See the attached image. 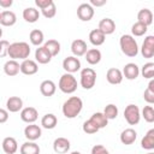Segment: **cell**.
Wrapping results in <instances>:
<instances>
[{
	"mask_svg": "<svg viewBox=\"0 0 154 154\" xmlns=\"http://www.w3.org/2000/svg\"><path fill=\"white\" fill-rule=\"evenodd\" d=\"M82 108H83V101H82V99L78 97V96H71V97H69L63 103L61 111H63V114L66 118L73 119V118H76L81 113Z\"/></svg>",
	"mask_w": 154,
	"mask_h": 154,
	"instance_id": "6da1fadb",
	"label": "cell"
},
{
	"mask_svg": "<svg viewBox=\"0 0 154 154\" xmlns=\"http://www.w3.org/2000/svg\"><path fill=\"white\" fill-rule=\"evenodd\" d=\"M7 55L12 60H18V59L25 60L30 55V46H29V43H26L24 41L10 43Z\"/></svg>",
	"mask_w": 154,
	"mask_h": 154,
	"instance_id": "7a4b0ae2",
	"label": "cell"
},
{
	"mask_svg": "<svg viewBox=\"0 0 154 154\" xmlns=\"http://www.w3.org/2000/svg\"><path fill=\"white\" fill-rule=\"evenodd\" d=\"M119 46H120V49L122 52L126 55V57H130V58H134L138 54V45H137V41L129 34H125V35H122L120 38H119Z\"/></svg>",
	"mask_w": 154,
	"mask_h": 154,
	"instance_id": "3957f363",
	"label": "cell"
},
{
	"mask_svg": "<svg viewBox=\"0 0 154 154\" xmlns=\"http://www.w3.org/2000/svg\"><path fill=\"white\" fill-rule=\"evenodd\" d=\"M58 88L64 93V94H72L77 90V79L72 73H64L61 75Z\"/></svg>",
	"mask_w": 154,
	"mask_h": 154,
	"instance_id": "277c9868",
	"label": "cell"
},
{
	"mask_svg": "<svg viewBox=\"0 0 154 154\" xmlns=\"http://www.w3.org/2000/svg\"><path fill=\"white\" fill-rule=\"evenodd\" d=\"M79 77H81L79 78V83H81V87L83 89L89 90L96 83V72L91 67H84V69H82Z\"/></svg>",
	"mask_w": 154,
	"mask_h": 154,
	"instance_id": "5b68a950",
	"label": "cell"
},
{
	"mask_svg": "<svg viewBox=\"0 0 154 154\" xmlns=\"http://www.w3.org/2000/svg\"><path fill=\"white\" fill-rule=\"evenodd\" d=\"M124 118H125V120L129 125L138 124L140 119H141V111H140L138 106H136L134 103L128 105L124 109Z\"/></svg>",
	"mask_w": 154,
	"mask_h": 154,
	"instance_id": "8992f818",
	"label": "cell"
},
{
	"mask_svg": "<svg viewBox=\"0 0 154 154\" xmlns=\"http://www.w3.org/2000/svg\"><path fill=\"white\" fill-rule=\"evenodd\" d=\"M77 17L82 22H89L94 17V7L88 2L81 4L77 7Z\"/></svg>",
	"mask_w": 154,
	"mask_h": 154,
	"instance_id": "52a82bcc",
	"label": "cell"
},
{
	"mask_svg": "<svg viewBox=\"0 0 154 154\" xmlns=\"http://www.w3.org/2000/svg\"><path fill=\"white\" fill-rule=\"evenodd\" d=\"M63 69L66 73H75L81 70V61L78 58L71 55L63 60Z\"/></svg>",
	"mask_w": 154,
	"mask_h": 154,
	"instance_id": "ba28073f",
	"label": "cell"
},
{
	"mask_svg": "<svg viewBox=\"0 0 154 154\" xmlns=\"http://www.w3.org/2000/svg\"><path fill=\"white\" fill-rule=\"evenodd\" d=\"M141 54L143 55V58L150 59L154 57V36L153 35H148L141 47Z\"/></svg>",
	"mask_w": 154,
	"mask_h": 154,
	"instance_id": "9c48e42d",
	"label": "cell"
},
{
	"mask_svg": "<svg viewBox=\"0 0 154 154\" xmlns=\"http://www.w3.org/2000/svg\"><path fill=\"white\" fill-rule=\"evenodd\" d=\"M38 118V112L35 107H25V108H22L20 111V119L24 122V123H28V124H34Z\"/></svg>",
	"mask_w": 154,
	"mask_h": 154,
	"instance_id": "30bf717a",
	"label": "cell"
},
{
	"mask_svg": "<svg viewBox=\"0 0 154 154\" xmlns=\"http://www.w3.org/2000/svg\"><path fill=\"white\" fill-rule=\"evenodd\" d=\"M19 69H20V72L23 75L31 76V75H35L38 71V65H37V63L35 60L25 59L19 64Z\"/></svg>",
	"mask_w": 154,
	"mask_h": 154,
	"instance_id": "8fae6325",
	"label": "cell"
},
{
	"mask_svg": "<svg viewBox=\"0 0 154 154\" xmlns=\"http://www.w3.org/2000/svg\"><path fill=\"white\" fill-rule=\"evenodd\" d=\"M41 135H42V130L36 124H29L24 129V136H25V138L28 141L35 142L36 140H38L41 137Z\"/></svg>",
	"mask_w": 154,
	"mask_h": 154,
	"instance_id": "7c38bea8",
	"label": "cell"
},
{
	"mask_svg": "<svg viewBox=\"0 0 154 154\" xmlns=\"http://www.w3.org/2000/svg\"><path fill=\"white\" fill-rule=\"evenodd\" d=\"M123 77H125L129 81H134L140 75V67L135 64V63H128L125 64V66L123 67Z\"/></svg>",
	"mask_w": 154,
	"mask_h": 154,
	"instance_id": "4fadbf2b",
	"label": "cell"
},
{
	"mask_svg": "<svg viewBox=\"0 0 154 154\" xmlns=\"http://www.w3.org/2000/svg\"><path fill=\"white\" fill-rule=\"evenodd\" d=\"M88 51V47H87V43L82 38H77V40H73L72 43H71V52L73 54V57H82L87 53Z\"/></svg>",
	"mask_w": 154,
	"mask_h": 154,
	"instance_id": "5bb4252c",
	"label": "cell"
},
{
	"mask_svg": "<svg viewBox=\"0 0 154 154\" xmlns=\"http://www.w3.org/2000/svg\"><path fill=\"white\" fill-rule=\"evenodd\" d=\"M70 141L65 137H58L53 142V150L58 154H65L70 150Z\"/></svg>",
	"mask_w": 154,
	"mask_h": 154,
	"instance_id": "9a60e30c",
	"label": "cell"
},
{
	"mask_svg": "<svg viewBox=\"0 0 154 154\" xmlns=\"http://www.w3.org/2000/svg\"><path fill=\"white\" fill-rule=\"evenodd\" d=\"M123 73H122V71L119 70V69H117V67H111V69H108L107 70V73H106V79H107V82L109 83V84H113V85H116V84H120L122 82H123Z\"/></svg>",
	"mask_w": 154,
	"mask_h": 154,
	"instance_id": "2e32d148",
	"label": "cell"
},
{
	"mask_svg": "<svg viewBox=\"0 0 154 154\" xmlns=\"http://www.w3.org/2000/svg\"><path fill=\"white\" fill-rule=\"evenodd\" d=\"M97 29L106 36V35H111L116 30V23L113 19L111 18H102L100 22H99V26Z\"/></svg>",
	"mask_w": 154,
	"mask_h": 154,
	"instance_id": "e0dca14e",
	"label": "cell"
},
{
	"mask_svg": "<svg viewBox=\"0 0 154 154\" xmlns=\"http://www.w3.org/2000/svg\"><path fill=\"white\" fill-rule=\"evenodd\" d=\"M2 150L6 153V154H14L17 150H18V142L14 137L12 136H7L2 140Z\"/></svg>",
	"mask_w": 154,
	"mask_h": 154,
	"instance_id": "ac0fdd59",
	"label": "cell"
},
{
	"mask_svg": "<svg viewBox=\"0 0 154 154\" xmlns=\"http://www.w3.org/2000/svg\"><path fill=\"white\" fill-rule=\"evenodd\" d=\"M23 108V100L19 96H10L6 101V109L11 113H16L22 111Z\"/></svg>",
	"mask_w": 154,
	"mask_h": 154,
	"instance_id": "d6986e66",
	"label": "cell"
},
{
	"mask_svg": "<svg viewBox=\"0 0 154 154\" xmlns=\"http://www.w3.org/2000/svg\"><path fill=\"white\" fill-rule=\"evenodd\" d=\"M40 91H41V94L43 96H47V97L53 96L55 94V91H57V85H55V83L53 81L45 79L40 84Z\"/></svg>",
	"mask_w": 154,
	"mask_h": 154,
	"instance_id": "ffe728a7",
	"label": "cell"
},
{
	"mask_svg": "<svg viewBox=\"0 0 154 154\" xmlns=\"http://www.w3.org/2000/svg\"><path fill=\"white\" fill-rule=\"evenodd\" d=\"M136 138H137V132L132 128H128V129L123 130L120 134V142L125 146L132 144L136 141Z\"/></svg>",
	"mask_w": 154,
	"mask_h": 154,
	"instance_id": "44dd1931",
	"label": "cell"
},
{
	"mask_svg": "<svg viewBox=\"0 0 154 154\" xmlns=\"http://www.w3.org/2000/svg\"><path fill=\"white\" fill-rule=\"evenodd\" d=\"M52 58H53V57L51 55V53H49L43 46H40L38 48H36V51H35V59H36V63L45 65V64H48V63L52 60Z\"/></svg>",
	"mask_w": 154,
	"mask_h": 154,
	"instance_id": "7402d4cb",
	"label": "cell"
},
{
	"mask_svg": "<svg viewBox=\"0 0 154 154\" xmlns=\"http://www.w3.org/2000/svg\"><path fill=\"white\" fill-rule=\"evenodd\" d=\"M17 22V16L13 11H2L0 16V24L2 26H12Z\"/></svg>",
	"mask_w": 154,
	"mask_h": 154,
	"instance_id": "603a6c76",
	"label": "cell"
},
{
	"mask_svg": "<svg viewBox=\"0 0 154 154\" xmlns=\"http://www.w3.org/2000/svg\"><path fill=\"white\" fill-rule=\"evenodd\" d=\"M84 55H85L87 63L90 64V65L99 64L101 61V58H102V54H101V52L97 48H90V49H88Z\"/></svg>",
	"mask_w": 154,
	"mask_h": 154,
	"instance_id": "cb8c5ba5",
	"label": "cell"
},
{
	"mask_svg": "<svg viewBox=\"0 0 154 154\" xmlns=\"http://www.w3.org/2000/svg\"><path fill=\"white\" fill-rule=\"evenodd\" d=\"M4 72H5L7 76H10V77L18 75V73L20 72L19 63H18L17 60H12V59L7 60V61L4 64Z\"/></svg>",
	"mask_w": 154,
	"mask_h": 154,
	"instance_id": "d4e9b609",
	"label": "cell"
},
{
	"mask_svg": "<svg viewBox=\"0 0 154 154\" xmlns=\"http://www.w3.org/2000/svg\"><path fill=\"white\" fill-rule=\"evenodd\" d=\"M137 22L144 24L146 26H149L153 23V13L149 8H142L137 13Z\"/></svg>",
	"mask_w": 154,
	"mask_h": 154,
	"instance_id": "484cf974",
	"label": "cell"
},
{
	"mask_svg": "<svg viewBox=\"0 0 154 154\" xmlns=\"http://www.w3.org/2000/svg\"><path fill=\"white\" fill-rule=\"evenodd\" d=\"M89 120H90V122H91L99 130L106 128L107 124H108V119L103 116L102 112H95V113L89 118Z\"/></svg>",
	"mask_w": 154,
	"mask_h": 154,
	"instance_id": "4316f807",
	"label": "cell"
},
{
	"mask_svg": "<svg viewBox=\"0 0 154 154\" xmlns=\"http://www.w3.org/2000/svg\"><path fill=\"white\" fill-rule=\"evenodd\" d=\"M141 147L146 150H153L154 149V129L148 130L147 134L142 137Z\"/></svg>",
	"mask_w": 154,
	"mask_h": 154,
	"instance_id": "83f0119b",
	"label": "cell"
},
{
	"mask_svg": "<svg viewBox=\"0 0 154 154\" xmlns=\"http://www.w3.org/2000/svg\"><path fill=\"white\" fill-rule=\"evenodd\" d=\"M57 124H58V118L53 113H47L41 119V126L47 129V130L54 129L57 126Z\"/></svg>",
	"mask_w": 154,
	"mask_h": 154,
	"instance_id": "f1b7e54d",
	"label": "cell"
},
{
	"mask_svg": "<svg viewBox=\"0 0 154 154\" xmlns=\"http://www.w3.org/2000/svg\"><path fill=\"white\" fill-rule=\"evenodd\" d=\"M20 154H40V147L32 141H26L20 146Z\"/></svg>",
	"mask_w": 154,
	"mask_h": 154,
	"instance_id": "f546056e",
	"label": "cell"
},
{
	"mask_svg": "<svg viewBox=\"0 0 154 154\" xmlns=\"http://www.w3.org/2000/svg\"><path fill=\"white\" fill-rule=\"evenodd\" d=\"M23 18L28 23H35L40 18V12L35 7H26L23 10Z\"/></svg>",
	"mask_w": 154,
	"mask_h": 154,
	"instance_id": "4dcf8cb0",
	"label": "cell"
},
{
	"mask_svg": "<svg viewBox=\"0 0 154 154\" xmlns=\"http://www.w3.org/2000/svg\"><path fill=\"white\" fill-rule=\"evenodd\" d=\"M105 40H106V36L99 29H93L89 32V41L94 46H101V45H103Z\"/></svg>",
	"mask_w": 154,
	"mask_h": 154,
	"instance_id": "1f68e13d",
	"label": "cell"
},
{
	"mask_svg": "<svg viewBox=\"0 0 154 154\" xmlns=\"http://www.w3.org/2000/svg\"><path fill=\"white\" fill-rule=\"evenodd\" d=\"M43 38H45L43 32L40 29H34L29 34V40H30L31 45H34V46H38L40 47L43 43Z\"/></svg>",
	"mask_w": 154,
	"mask_h": 154,
	"instance_id": "d6a6232c",
	"label": "cell"
},
{
	"mask_svg": "<svg viewBox=\"0 0 154 154\" xmlns=\"http://www.w3.org/2000/svg\"><path fill=\"white\" fill-rule=\"evenodd\" d=\"M43 47L51 53L52 57L58 55L59 52H60V43H59L57 40H54V38H51V40L46 41L45 45H43Z\"/></svg>",
	"mask_w": 154,
	"mask_h": 154,
	"instance_id": "836d02e7",
	"label": "cell"
},
{
	"mask_svg": "<svg viewBox=\"0 0 154 154\" xmlns=\"http://www.w3.org/2000/svg\"><path fill=\"white\" fill-rule=\"evenodd\" d=\"M143 99L149 105L154 103V79H150L149 81L148 87H147V89L143 93Z\"/></svg>",
	"mask_w": 154,
	"mask_h": 154,
	"instance_id": "e575fe53",
	"label": "cell"
},
{
	"mask_svg": "<svg viewBox=\"0 0 154 154\" xmlns=\"http://www.w3.org/2000/svg\"><path fill=\"white\" fill-rule=\"evenodd\" d=\"M147 30H148V26H146L144 24H142V23H138V22H136V23H134L132 24V26H131V36L134 37V36H143L146 32H147Z\"/></svg>",
	"mask_w": 154,
	"mask_h": 154,
	"instance_id": "d590c367",
	"label": "cell"
},
{
	"mask_svg": "<svg viewBox=\"0 0 154 154\" xmlns=\"http://www.w3.org/2000/svg\"><path fill=\"white\" fill-rule=\"evenodd\" d=\"M102 113H103V116H105L108 120L116 119L117 116H118V107H117L114 103H108V105L105 107V109H103Z\"/></svg>",
	"mask_w": 154,
	"mask_h": 154,
	"instance_id": "8d00e7d4",
	"label": "cell"
},
{
	"mask_svg": "<svg viewBox=\"0 0 154 154\" xmlns=\"http://www.w3.org/2000/svg\"><path fill=\"white\" fill-rule=\"evenodd\" d=\"M140 73H141L144 78L153 79V76H154V63H150V61H149V63H146V64L142 66Z\"/></svg>",
	"mask_w": 154,
	"mask_h": 154,
	"instance_id": "74e56055",
	"label": "cell"
},
{
	"mask_svg": "<svg viewBox=\"0 0 154 154\" xmlns=\"http://www.w3.org/2000/svg\"><path fill=\"white\" fill-rule=\"evenodd\" d=\"M141 117H143L147 123H153L154 122V108H153V106H150V105L144 106L143 109H142Z\"/></svg>",
	"mask_w": 154,
	"mask_h": 154,
	"instance_id": "f35d334b",
	"label": "cell"
},
{
	"mask_svg": "<svg viewBox=\"0 0 154 154\" xmlns=\"http://www.w3.org/2000/svg\"><path fill=\"white\" fill-rule=\"evenodd\" d=\"M41 13L43 14L45 18H53L57 13V6H55L54 1L51 5H48L47 7H45L43 10H41Z\"/></svg>",
	"mask_w": 154,
	"mask_h": 154,
	"instance_id": "ab89813d",
	"label": "cell"
},
{
	"mask_svg": "<svg viewBox=\"0 0 154 154\" xmlns=\"http://www.w3.org/2000/svg\"><path fill=\"white\" fill-rule=\"evenodd\" d=\"M82 130L85 132V134H88V135H93V134H96L97 131H99V129L88 119V120H85L84 123H83V125H82Z\"/></svg>",
	"mask_w": 154,
	"mask_h": 154,
	"instance_id": "60d3db41",
	"label": "cell"
},
{
	"mask_svg": "<svg viewBox=\"0 0 154 154\" xmlns=\"http://www.w3.org/2000/svg\"><path fill=\"white\" fill-rule=\"evenodd\" d=\"M8 47H10V42L7 40H0V58L7 55Z\"/></svg>",
	"mask_w": 154,
	"mask_h": 154,
	"instance_id": "b9f144b4",
	"label": "cell"
},
{
	"mask_svg": "<svg viewBox=\"0 0 154 154\" xmlns=\"http://www.w3.org/2000/svg\"><path fill=\"white\" fill-rule=\"evenodd\" d=\"M91 154H109V152L102 144H95L91 148Z\"/></svg>",
	"mask_w": 154,
	"mask_h": 154,
	"instance_id": "7bdbcfd3",
	"label": "cell"
},
{
	"mask_svg": "<svg viewBox=\"0 0 154 154\" xmlns=\"http://www.w3.org/2000/svg\"><path fill=\"white\" fill-rule=\"evenodd\" d=\"M52 2H53V0H35V5L40 10H43L45 7H47L48 5H51Z\"/></svg>",
	"mask_w": 154,
	"mask_h": 154,
	"instance_id": "ee69618b",
	"label": "cell"
},
{
	"mask_svg": "<svg viewBox=\"0 0 154 154\" xmlns=\"http://www.w3.org/2000/svg\"><path fill=\"white\" fill-rule=\"evenodd\" d=\"M8 120V111L5 108H0V124L6 123Z\"/></svg>",
	"mask_w": 154,
	"mask_h": 154,
	"instance_id": "f6af8a7d",
	"label": "cell"
},
{
	"mask_svg": "<svg viewBox=\"0 0 154 154\" xmlns=\"http://www.w3.org/2000/svg\"><path fill=\"white\" fill-rule=\"evenodd\" d=\"M107 0H90V5L93 7H101L103 5H106Z\"/></svg>",
	"mask_w": 154,
	"mask_h": 154,
	"instance_id": "bcb514c9",
	"label": "cell"
},
{
	"mask_svg": "<svg viewBox=\"0 0 154 154\" xmlns=\"http://www.w3.org/2000/svg\"><path fill=\"white\" fill-rule=\"evenodd\" d=\"M12 4H13L12 0H0V6L4 7V8H8V7H11Z\"/></svg>",
	"mask_w": 154,
	"mask_h": 154,
	"instance_id": "7dc6e473",
	"label": "cell"
},
{
	"mask_svg": "<svg viewBox=\"0 0 154 154\" xmlns=\"http://www.w3.org/2000/svg\"><path fill=\"white\" fill-rule=\"evenodd\" d=\"M70 154H81V153H79V152H77V150H75V152H71Z\"/></svg>",
	"mask_w": 154,
	"mask_h": 154,
	"instance_id": "c3c4849f",
	"label": "cell"
},
{
	"mask_svg": "<svg viewBox=\"0 0 154 154\" xmlns=\"http://www.w3.org/2000/svg\"><path fill=\"white\" fill-rule=\"evenodd\" d=\"M1 36H2V29L0 28V38H1Z\"/></svg>",
	"mask_w": 154,
	"mask_h": 154,
	"instance_id": "681fc988",
	"label": "cell"
},
{
	"mask_svg": "<svg viewBox=\"0 0 154 154\" xmlns=\"http://www.w3.org/2000/svg\"><path fill=\"white\" fill-rule=\"evenodd\" d=\"M147 154H154V153H153V152H149V153H147Z\"/></svg>",
	"mask_w": 154,
	"mask_h": 154,
	"instance_id": "f907efd6",
	"label": "cell"
},
{
	"mask_svg": "<svg viewBox=\"0 0 154 154\" xmlns=\"http://www.w3.org/2000/svg\"><path fill=\"white\" fill-rule=\"evenodd\" d=\"M0 16H1V12H0Z\"/></svg>",
	"mask_w": 154,
	"mask_h": 154,
	"instance_id": "816d5d0a",
	"label": "cell"
}]
</instances>
